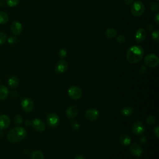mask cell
<instances>
[{
	"instance_id": "1",
	"label": "cell",
	"mask_w": 159,
	"mask_h": 159,
	"mask_svg": "<svg viewBox=\"0 0 159 159\" xmlns=\"http://www.w3.org/2000/svg\"><path fill=\"white\" fill-rule=\"evenodd\" d=\"M144 51L142 47L134 45L130 47L127 51L126 58L130 63H137L142 60L143 57Z\"/></svg>"
},
{
	"instance_id": "2",
	"label": "cell",
	"mask_w": 159,
	"mask_h": 159,
	"mask_svg": "<svg viewBox=\"0 0 159 159\" xmlns=\"http://www.w3.org/2000/svg\"><path fill=\"white\" fill-rule=\"evenodd\" d=\"M25 129L22 127H15L11 129L7 133V137L9 142L17 143L23 140L26 136Z\"/></svg>"
},
{
	"instance_id": "3",
	"label": "cell",
	"mask_w": 159,
	"mask_h": 159,
	"mask_svg": "<svg viewBox=\"0 0 159 159\" xmlns=\"http://www.w3.org/2000/svg\"><path fill=\"white\" fill-rule=\"evenodd\" d=\"M130 12L134 16H140L145 12V6L143 2L140 1H135L131 6Z\"/></svg>"
},
{
	"instance_id": "4",
	"label": "cell",
	"mask_w": 159,
	"mask_h": 159,
	"mask_svg": "<svg viewBox=\"0 0 159 159\" xmlns=\"http://www.w3.org/2000/svg\"><path fill=\"white\" fill-rule=\"evenodd\" d=\"M144 61L146 65L150 68H155L158 66L159 63L158 57L153 53L148 54L145 56Z\"/></svg>"
},
{
	"instance_id": "5",
	"label": "cell",
	"mask_w": 159,
	"mask_h": 159,
	"mask_svg": "<svg viewBox=\"0 0 159 159\" xmlns=\"http://www.w3.org/2000/svg\"><path fill=\"white\" fill-rule=\"evenodd\" d=\"M68 94L71 99L77 100V99H79L81 97L82 91H81V89L79 87L73 86L69 88V89L68 91Z\"/></svg>"
},
{
	"instance_id": "6",
	"label": "cell",
	"mask_w": 159,
	"mask_h": 159,
	"mask_svg": "<svg viewBox=\"0 0 159 159\" xmlns=\"http://www.w3.org/2000/svg\"><path fill=\"white\" fill-rule=\"evenodd\" d=\"M132 130L134 134L137 135H142L145 132V126L142 122L135 121L132 125Z\"/></svg>"
},
{
	"instance_id": "7",
	"label": "cell",
	"mask_w": 159,
	"mask_h": 159,
	"mask_svg": "<svg viewBox=\"0 0 159 159\" xmlns=\"http://www.w3.org/2000/svg\"><path fill=\"white\" fill-rule=\"evenodd\" d=\"M60 119L57 114L55 113H50L47 116V122L48 125L52 128L56 127L59 124Z\"/></svg>"
},
{
	"instance_id": "8",
	"label": "cell",
	"mask_w": 159,
	"mask_h": 159,
	"mask_svg": "<svg viewBox=\"0 0 159 159\" xmlns=\"http://www.w3.org/2000/svg\"><path fill=\"white\" fill-rule=\"evenodd\" d=\"M21 106L24 111L26 112H31L34 107V104L32 100L29 98H25L22 99L21 102Z\"/></svg>"
},
{
	"instance_id": "9",
	"label": "cell",
	"mask_w": 159,
	"mask_h": 159,
	"mask_svg": "<svg viewBox=\"0 0 159 159\" xmlns=\"http://www.w3.org/2000/svg\"><path fill=\"white\" fill-rule=\"evenodd\" d=\"M68 63L65 60H60L57 63L55 67V70L56 73L58 74H61L66 71L68 68Z\"/></svg>"
},
{
	"instance_id": "10",
	"label": "cell",
	"mask_w": 159,
	"mask_h": 159,
	"mask_svg": "<svg viewBox=\"0 0 159 159\" xmlns=\"http://www.w3.org/2000/svg\"><path fill=\"white\" fill-rule=\"evenodd\" d=\"M85 117L90 121H94L99 117V112L94 108L89 109L85 112Z\"/></svg>"
},
{
	"instance_id": "11",
	"label": "cell",
	"mask_w": 159,
	"mask_h": 159,
	"mask_svg": "<svg viewBox=\"0 0 159 159\" xmlns=\"http://www.w3.org/2000/svg\"><path fill=\"white\" fill-rule=\"evenodd\" d=\"M22 30V24L17 20H14L11 25V30L12 33L15 35H19L20 34Z\"/></svg>"
},
{
	"instance_id": "12",
	"label": "cell",
	"mask_w": 159,
	"mask_h": 159,
	"mask_svg": "<svg viewBox=\"0 0 159 159\" xmlns=\"http://www.w3.org/2000/svg\"><path fill=\"white\" fill-rule=\"evenodd\" d=\"M34 129L38 132H43L45 129V123L39 119H34L32 122Z\"/></svg>"
},
{
	"instance_id": "13",
	"label": "cell",
	"mask_w": 159,
	"mask_h": 159,
	"mask_svg": "<svg viewBox=\"0 0 159 159\" xmlns=\"http://www.w3.org/2000/svg\"><path fill=\"white\" fill-rule=\"evenodd\" d=\"M78 113V109L76 106H71L66 110V116L69 119H73L76 117Z\"/></svg>"
},
{
	"instance_id": "14",
	"label": "cell",
	"mask_w": 159,
	"mask_h": 159,
	"mask_svg": "<svg viewBox=\"0 0 159 159\" xmlns=\"http://www.w3.org/2000/svg\"><path fill=\"white\" fill-rule=\"evenodd\" d=\"M130 153L136 157H140L143 153V148L137 143H132L130 146Z\"/></svg>"
},
{
	"instance_id": "15",
	"label": "cell",
	"mask_w": 159,
	"mask_h": 159,
	"mask_svg": "<svg viewBox=\"0 0 159 159\" xmlns=\"http://www.w3.org/2000/svg\"><path fill=\"white\" fill-rule=\"evenodd\" d=\"M147 36V33L146 31L142 29V28H140L135 33V41L137 43H140L142 42L146 38Z\"/></svg>"
},
{
	"instance_id": "16",
	"label": "cell",
	"mask_w": 159,
	"mask_h": 159,
	"mask_svg": "<svg viewBox=\"0 0 159 159\" xmlns=\"http://www.w3.org/2000/svg\"><path fill=\"white\" fill-rule=\"evenodd\" d=\"M11 124L9 117L4 114L0 116V129H5L7 128Z\"/></svg>"
},
{
	"instance_id": "17",
	"label": "cell",
	"mask_w": 159,
	"mask_h": 159,
	"mask_svg": "<svg viewBox=\"0 0 159 159\" xmlns=\"http://www.w3.org/2000/svg\"><path fill=\"white\" fill-rule=\"evenodd\" d=\"M119 142L122 145L127 146L131 143V139L129 135L126 134H122L119 137Z\"/></svg>"
},
{
	"instance_id": "18",
	"label": "cell",
	"mask_w": 159,
	"mask_h": 159,
	"mask_svg": "<svg viewBox=\"0 0 159 159\" xmlns=\"http://www.w3.org/2000/svg\"><path fill=\"white\" fill-rule=\"evenodd\" d=\"M8 84L12 88H16L19 85V80L16 76H11L8 80Z\"/></svg>"
},
{
	"instance_id": "19",
	"label": "cell",
	"mask_w": 159,
	"mask_h": 159,
	"mask_svg": "<svg viewBox=\"0 0 159 159\" xmlns=\"http://www.w3.org/2000/svg\"><path fill=\"white\" fill-rule=\"evenodd\" d=\"M9 94V90L5 86H0V99L2 100L6 99Z\"/></svg>"
},
{
	"instance_id": "20",
	"label": "cell",
	"mask_w": 159,
	"mask_h": 159,
	"mask_svg": "<svg viewBox=\"0 0 159 159\" xmlns=\"http://www.w3.org/2000/svg\"><path fill=\"white\" fill-rule=\"evenodd\" d=\"M133 114V109L130 106H125L122 108L121 114L125 117L130 116Z\"/></svg>"
},
{
	"instance_id": "21",
	"label": "cell",
	"mask_w": 159,
	"mask_h": 159,
	"mask_svg": "<svg viewBox=\"0 0 159 159\" xmlns=\"http://www.w3.org/2000/svg\"><path fill=\"white\" fill-rule=\"evenodd\" d=\"M31 159H44V155L41 151H33L30 155Z\"/></svg>"
},
{
	"instance_id": "22",
	"label": "cell",
	"mask_w": 159,
	"mask_h": 159,
	"mask_svg": "<svg viewBox=\"0 0 159 159\" xmlns=\"http://www.w3.org/2000/svg\"><path fill=\"white\" fill-rule=\"evenodd\" d=\"M106 36L109 39H112L117 35V31L116 29L112 28L107 29L105 32Z\"/></svg>"
},
{
	"instance_id": "23",
	"label": "cell",
	"mask_w": 159,
	"mask_h": 159,
	"mask_svg": "<svg viewBox=\"0 0 159 159\" xmlns=\"http://www.w3.org/2000/svg\"><path fill=\"white\" fill-rule=\"evenodd\" d=\"M9 19V17L7 13L5 12H0V24H6Z\"/></svg>"
},
{
	"instance_id": "24",
	"label": "cell",
	"mask_w": 159,
	"mask_h": 159,
	"mask_svg": "<svg viewBox=\"0 0 159 159\" xmlns=\"http://www.w3.org/2000/svg\"><path fill=\"white\" fill-rule=\"evenodd\" d=\"M146 122L149 125H154L157 122V120L155 117L153 116H150L147 118Z\"/></svg>"
},
{
	"instance_id": "25",
	"label": "cell",
	"mask_w": 159,
	"mask_h": 159,
	"mask_svg": "<svg viewBox=\"0 0 159 159\" xmlns=\"http://www.w3.org/2000/svg\"><path fill=\"white\" fill-rule=\"evenodd\" d=\"M152 37L154 41L158 42L159 41V31L158 30H155L152 34Z\"/></svg>"
},
{
	"instance_id": "26",
	"label": "cell",
	"mask_w": 159,
	"mask_h": 159,
	"mask_svg": "<svg viewBox=\"0 0 159 159\" xmlns=\"http://www.w3.org/2000/svg\"><path fill=\"white\" fill-rule=\"evenodd\" d=\"M7 4L10 7H14L18 5L19 3V0H6Z\"/></svg>"
},
{
	"instance_id": "27",
	"label": "cell",
	"mask_w": 159,
	"mask_h": 159,
	"mask_svg": "<svg viewBox=\"0 0 159 159\" xmlns=\"http://www.w3.org/2000/svg\"><path fill=\"white\" fill-rule=\"evenodd\" d=\"M58 57L60 58H64L66 57V55H67V52H66V49L65 48H61L59 51H58Z\"/></svg>"
},
{
	"instance_id": "28",
	"label": "cell",
	"mask_w": 159,
	"mask_h": 159,
	"mask_svg": "<svg viewBox=\"0 0 159 159\" xmlns=\"http://www.w3.org/2000/svg\"><path fill=\"white\" fill-rule=\"evenodd\" d=\"M7 40V36L4 32H0V45L4 44Z\"/></svg>"
},
{
	"instance_id": "29",
	"label": "cell",
	"mask_w": 159,
	"mask_h": 159,
	"mask_svg": "<svg viewBox=\"0 0 159 159\" xmlns=\"http://www.w3.org/2000/svg\"><path fill=\"white\" fill-rule=\"evenodd\" d=\"M150 9L152 11H158V4L157 2H153L150 4Z\"/></svg>"
},
{
	"instance_id": "30",
	"label": "cell",
	"mask_w": 159,
	"mask_h": 159,
	"mask_svg": "<svg viewBox=\"0 0 159 159\" xmlns=\"http://www.w3.org/2000/svg\"><path fill=\"white\" fill-rule=\"evenodd\" d=\"M71 127L73 130H78L80 128V124L77 121H72L71 123Z\"/></svg>"
},
{
	"instance_id": "31",
	"label": "cell",
	"mask_w": 159,
	"mask_h": 159,
	"mask_svg": "<svg viewBox=\"0 0 159 159\" xmlns=\"http://www.w3.org/2000/svg\"><path fill=\"white\" fill-rule=\"evenodd\" d=\"M125 37H124L123 35H122V34L118 35L117 37V41L118 42H119V43H123V42H125Z\"/></svg>"
},
{
	"instance_id": "32",
	"label": "cell",
	"mask_w": 159,
	"mask_h": 159,
	"mask_svg": "<svg viewBox=\"0 0 159 159\" xmlns=\"http://www.w3.org/2000/svg\"><path fill=\"white\" fill-rule=\"evenodd\" d=\"M7 40H8V42H9V43L13 44V43H14L16 42V38L14 36H11V37H9V39H7Z\"/></svg>"
},
{
	"instance_id": "33",
	"label": "cell",
	"mask_w": 159,
	"mask_h": 159,
	"mask_svg": "<svg viewBox=\"0 0 159 159\" xmlns=\"http://www.w3.org/2000/svg\"><path fill=\"white\" fill-rule=\"evenodd\" d=\"M153 133L155 135V137L157 138H158V136H159V133H158V125H157L155 126L154 128H153Z\"/></svg>"
},
{
	"instance_id": "34",
	"label": "cell",
	"mask_w": 159,
	"mask_h": 159,
	"mask_svg": "<svg viewBox=\"0 0 159 159\" xmlns=\"http://www.w3.org/2000/svg\"><path fill=\"white\" fill-rule=\"evenodd\" d=\"M14 120H15L16 123H17V124H20V123H22V119L21 117H20V116H19V115H17V116H16Z\"/></svg>"
},
{
	"instance_id": "35",
	"label": "cell",
	"mask_w": 159,
	"mask_h": 159,
	"mask_svg": "<svg viewBox=\"0 0 159 159\" xmlns=\"http://www.w3.org/2000/svg\"><path fill=\"white\" fill-rule=\"evenodd\" d=\"M140 143L143 145L145 144L147 141V137L145 136H143V137H142L140 139Z\"/></svg>"
},
{
	"instance_id": "36",
	"label": "cell",
	"mask_w": 159,
	"mask_h": 159,
	"mask_svg": "<svg viewBox=\"0 0 159 159\" xmlns=\"http://www.w3.org/2000/svg\"><path fill=\"white\" fill-rule=\"evenodd\" d=\"M146 71V68L144 66H142L140 68H139V72L140 73H145Z\"/></svg>"
},
{
	"instance_id": "37",
	"label": "cell",
	"mask_w": 159,
	"mask_h": 159,
	"mask_svg": "<svg viewBox=\"0 0 159 159\" xmlns=\"http://www.w3.org/2000/svg\"><path fill=\"white\" fill-rule=\"evenodd\" d=\"M158 13H157L156 15H155V17H154V19H155V23L157 24V25H158V24H159V17H158Z\"/></svg>"
},
{
	"instance_id": "38",
	"label": "cell",
	"mask_w": 159,
	"mask_h": 159,
	"mask_svg": "<svg viewBox=\"0 0 159 159\" xmlns=\"http://www.w3.org/2000/svg\"><path fill=\"white\" fill-rule=\"evenodd\" d=\"M75 159H85V158H84L83 155H76V156L75 157Z\"/></svg>"
},
{
	"instance_id": "39",
	"label": "cell",
	"mask_w": 159,
	"mask_h": 159,
	"mask_svg": "<svg viewBox=\"0 0 159 159\" xmlns=\"http://www.w3.org/2000/svg\"><path fill=\"white\" fill-rule=\"evenodd\" d=\"M124 2L126 4L129 5V4H131L133 2V0H124Z\"/></svg>"
},
{
	"instance_id": "40",
	"label": "cell",
	"mask_w": 159,
	"mask_h": 159,
	"mask_svg": "<svg viewBox=\"0 0 159 159\" xmlns=\"http://www.w3.org/2000/svg\"><path fill=\"white\" fill-rule=\"evenodd\" d=\"M153 26L151 25V24H148L147 25V29L148 30H152V29H153Z\"/></svg>"
},
{
	"instance_id": "41",
	"label": "cell",
	"mask_w": 159,
	"mask_h": 159,
	"mask_svg": "<svg viewBox=\"0 0 159 159\" xmlns=\"http://www.w3.org/2000/svg\"><path fill=\"white\" fill-rule=\"evenodd\" d=\"M30 124V122L29 120H27V121H26V122H25V125L28 126V125H29Z\"/></svg>"
},
{
	"instance_id": "42",
	"label": "cell",
	"mask_w": 159,
	"mask_h": 159,
	"mask_svg": "<svg viewBox=\"0 0 159 159\" xmlns=\"http://www.w3.org/2000/svg\"><path fill=\"white\" fill-rule=\"evenodd\" d=\"M157 1H158V0H157Z\"/></svg>"
}]
</instances>
